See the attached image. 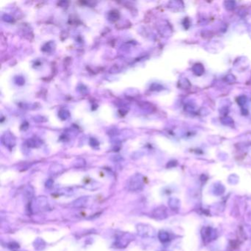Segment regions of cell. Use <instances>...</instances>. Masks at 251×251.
I'll return each instance as SVG.
<instances>
[{
    "mask_svg": "<svg viewBox=\"0 0 251 251\" xmlns=\"http://www.w3.org/2000/svg\"><path fill=\"white\" fill-rule=\"evenodd\" d=\"M169 206L172 210H178L180 207V201L177 198L172 197L169 200Z\"/></svg>",
    "mask_w": 251,
    "mask_h": 251,
    "instance_id": "cell-11",
    "label": "cell"
},
{
    "mask_svg": "<svg viewBox=\"0 0 251 251\" xmlns=\"http://www.w3.org/2000/svg\"><path fill=\"white\" fill-rule=\"evenodd\" d=\"M34 191H34V188L32 186L29 185L27 186H26L24 191V195L25 198L28 199V200L32 199L34 196Z\"/></svg>",
    "mask_w": 251,
    "mask_h": 251,
    "instance_id": "cell-9",
    "label": "cell"
},
{
    "mask_svg": "<svg viewBox=\"0 0 251 251\" xmlns=\"http://www.w3.org/2000/svg\"><path fill=\"white\" fill-rule=\"evenodd\" d=\"M53 184H54V182L52 179H49L46 181L45 183V186L47 188V189H51L52 187L53 186Z\"/></svg>",
    "mask_w": 251,
    "mask_h": 251,
    "instance_id": "cell-16",
    "label": "cell"
},
{
    "mask_svg": "<svg viewBox=\"0 0 251 251\" xmlns=\"http://www.w3.org/2000/svg\"><path fill=\"white\" fill-rule=\"evenodd\" d=\"M136 231L138 235L143 238H153L156 236V230L152 226L147 224L139 223L136 225Z\"/></svg>",
    "mask_w": 251,
    "mask_h": 251,
    "instance_id": "cell-2",
    "label": "cell"
},
{
    "mask_svg": "<svg viewBox=\"0 0 251 251\" xmlns=\"http://www.w3.org/2000/svg\"><path fill=\"white\" fill-rule=\"evenodd\" d=\"M46 245H47V244H46L45 241L41 238H37L33 242L34 248H35L36 250L38 251L44 250L46 248Z\"/></svg>",
    "mask_w": 251,
    "mask_h": 251,
    "instance_id": "cell-8",
    "label": "cell"
},
{
    "mask_svg": "<svg viewBox=\"0 0 251 251\" xmlns=\"http://www.w3.org/2000/svg\"><path fill=\"white\" fill-rule=\"evenodd\" d=\"M32 206V209H35L37 211H44L49 209V200L45 196L37 197L34 200Z\"/></svg>",
    "mask_w": 251,
    "mask_h": 251,
    "instance_id": "cell-4",
    "label": "cell"
},
{
    "mask_svg": "<svg viewBox=\"0 0 251 251\" xmlns=\"http://www.w3.org/2000/svg\"><path fill=\"white\" fill-rule=\"evenodd\" d=\"M100 187V184H99V183H94V182H93V183H89V184L86 185L84 188H85L86 189H88V190H96V189H99V188Z\"/></svg>",
    "mask_w": 251,
    "mask_h": 251,
    "instance_id": "cell-13",
    "label": "cell"
},
{
    "mask_svg": "<svg viewBox=\"0 0 251 251\" xmlns=\"http://www.w3.org/2000/svg\"><path fill=\"white\" fill-rule=\"evenodd\" d=\"M158 239L162 243H166L169 241V234L164 231H161L158 233Z\"/></svg>",
    "mask_w": 251,
    "mask_h": 251,
    "instance_id": "cell-12",
    "label": "cell"
},
{
    "mask_svg": "<svg viewBox=\"0 0 251 251\" xmlns=\"http://www.w3.org/2000/svg\"><path fill=\"white\" fill-rule=\"evenodd\" d=\"M8 248L10 250H17L19 248V245L16 242H10L8 244Z\"/></svg>",
    "mask_w": 251,
    "mask_h": 251,
    "instance_id": "cell-15",
    "label": "cell"
},
{
    "mask_svg": "<svg viewBox=\"0 0 251 251\" xmlns=\"http://www.w3.org/2000/svg\"><path fill=\"white\" fill-rule=\"evenodd\" d=\"M153 216L157 220H164L167 216L166 208L164 206H160L153 211Z\"/></svg>",
    "mask_w": 251,
    "mask_h": 251,
    "instance_id": "cell-6",
    "label": "cell"
},
{
    "mask_svg": "<svg viewBox=\"0 0 251 251\" xmlns=\"http://www.w3.org/2000/svg\"><path fill=\"white\" fill-rule=\"evenodd\" d=\"M203 239L206 242H211L216 238V231L210 227H206L202 230Z\"/></svg>",
    "mask_w": 251,
    "mask_h": 251,
    "instance_id": "cell-5",
    "label": "cell"
},
{
    "mask_svg": "<svg viewBox=\"0 0 251 251\" xmlns=\"http://www.w3.org/2000/svg\"><path fill=\"white\" fill-rule=\"evenodd\" d=\"M144 186V181L143 176L140 174H136L130 177L126 183V188L128 191H141L143 189Z\"/></svg>",
    "mask_w": 251,
    "mask_h": 251,
    "instance_id": "cell-1",
    "label": "cell"
},
{
    "mask_svg": "<svg viewBox=\"0 0 251 251\" xmlns=\"http://www.w3.org/2000/svg\"><path fill=\"white\" fill-rule=\"evenodd\" d=\"M57 194L60 195H64V196H71L74 195V190L70 187L61 188L57 191Z\"/></svg>",
    "mask_w": 251,
    "mask_h": 251,
    "instance_id": "cell-10",
    "label": "cell"
},
{
    "mask_svg": "<svg viewBox=\"0 0 251 251\" xmlns=\"http://www.w3.org/2000/svg\"><path fill=\"white\" fill-rule=\"evenodd\" d=\"M214 188H215V189H214V194L216 195L223 194L224 191H225V188L223 187V186L222 184H220L219 186H215Z\"/></svg>",
    "mask_w": 251,
    "mask_h": 251,
    "instance_id": "cell-14",
    "label": "cell"
},
{
    "mask_svg": "<svg viewBox=\"0 0 251 251\" xmlns=\"http://www.w3.org/2000/svg\"><path fill=\"white\" fill-rule=\"evenodd\" d=\"M134 239L133 235L129 233H124L116 239L114 245L118 248H124Z\"/></svg>",
    "mask_w": 251,
    "mask_h": 251,
    "instance_id": "cell-3",
    "label": "cell"
},
{
    "mask_svg": "<svg viewBox=\"0 0 251 251\" xmlns=\"http://www.w3.org/2000/svg\"><path fill=\"white\" fill-rule=\"evenodd\" d=\"M89 200V197H88V196L80 197H79V198L76 199L75 200H74L73 202L72 203V206L73 207V208H82V207H84L85 206H86V204H87Z\"/></svg>",
    "mask_w": 251,
    "mask_h": 251,
    "instance_id": "cell-7",
    "label": "cell"
}]
</instances>
